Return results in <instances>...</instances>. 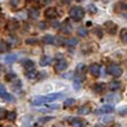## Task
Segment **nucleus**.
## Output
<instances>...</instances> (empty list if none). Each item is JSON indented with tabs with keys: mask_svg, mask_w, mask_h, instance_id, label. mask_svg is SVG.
Returning a JSON list of instances; mask_svg holds the SVG:
<instances>
[{
	"mask_svg": "<svg viewBox=\"0 0 127 127\" xmlns=\"http://www.w3.org/2000/svg\"><path fill=\"white\" fill-rule=\"evenodd\" d=\"M69 16L73 21H81L84 16V9L79 6L72 7L69 10Z\"/></svg>",
	"mask_w": 127,
	"mask_h": 127,
	"instance_id": "obj_1",
	"label": "nucleus"
},
{
	"mask_svg": "<svg viewBox=\"0 0 127 127\" xmlns=\"http://www.w3.org/2000/svg\"><path fill=\"white\" fill-rule=\"evenodd\" d=\"M107 73L114 77H119L123 75V68L119 65L112 64V65H110V66L107 67Z\"/></svg>",
	"mask_w": 127,
	"mask_h": 127,
	"instance_id": "obj_2",
	"label": "nucleus"
},
{
	"mask_svg": "<svg viewBox=\"0 0 127 127\" xmlns=\"http://www.w3.org/2000/svg\"><path fill=\"white\" fill-rule=\"evenodd\" d=\"M114 111V107L111 105V104H105V105H103V106L98 107L95 112H96L97 114H109V113H112Z\"/></svg>",
	"mask_w": 127,
	"mask_h": 127,
	"instance_id": "obj_3",
	"label": "nucleus"
},
{
	"mask_svg": "<svg viewBox=\"0 0 127 127\" xmlns=\"http://www.w3.org/2000/svg\"><path fill=\"white\" fill-rule=\"evenodd\" d=\"M67 67H68V64H67L66 60H64V59H60V60H58L57 63L54 64V70H56L57 73L64 72Z\"/></svg>",
	"mask_w": 127,
	"mask_h": 127,
	"instance_id": "obj_4",
	"label": "nucleus"
},
{
	"mask_svg": "<svg viewBox=\"0 0 127 127\" xmlns=\"http://www.w3.org/2000/svg\"><path fill=\"white\" fill-rule=\"evenodd\" d=\"M45 103H50L46 96H37V97H35L32 99V102H31V104H32L33 106H35V105H36V106L44 105Z\"/></svg>",
	"mask_w": 127,
	"mask_h": 127,
	"instance_id": "obj_5",
	"label": "nucleus"
},
{
	"mask_svg": "<svg viewBox=\"0 0 127 127\" xmlns=\"http://www.w3.org/2000/svg\"><path fill=\"white\" fill-rule=\"evenodd\" d=\"M104 27H105V29H106V31L110 35H114V33L117 32V24L114 23V22H112V21H107L106 23L104 24Z\"/></svg>",
	"mask_w": 127,
	"mask_h": 127,
	"instance_id": "obj_6",
	"label": "nucleus"
},
{
	"mask_svg": "<svg viewBox=\"0 0 127 127\" xmlns=\"http://www.w3.org/2000/svg\"><path fill=\"white\" fill-rule=\"evenodd\" d=\"M44 15H45V17H47V19H56V17H58V10H57V8H54V7H49V8L45 9Z\"/></svg>",
	"mask_w": 127,
	"mask_h": 127,
	"instance_id": "obj_7",
	"label": "nucleus"
},
{
	"mask_svg": "<svg viewBox=\"0 0 127 127\" xmlns=\"http://www.w3.org/2000/svg\"><path fill=\"white\" fill-rule=\"evenodd\" d=\"M89 73H90L93 76H99L100 66L98 64H91L90 67H89Z\"/></svg>",
	"mask_w": 127,
	"mask_h": 127,
	"instance_id": "obj_8",
	"label": "nucleus"
},
{
	"mask_svg": "<svg viewBox=\"0 0 127 127\" xmlns=\"http://www.w3.org/2000/svg\"><path fill=\"white\" fill-rule=\"evenodd\" d=\"M120 87H121L120 81L113 80L109 83V89H110V91H117V90H119V88Z\"/></svg>",
	"mask_w": 127,
	"mask_h": 127,
	"instance_id": "obj_9",
	"label": "nucleus"
},
{
	"mask_svg": "<svg viewBox=\"0 0 127 127\" xmlns=\"http://www.w3.org/2000/svg\"><path fill=\"white\" fill-rule=\"evenodd\" d=\"M73 120H69L70 125L73 127H84L86 126V121L81 120V119H77V118H72Z\"/></svg>",
	"mask_w": 127,
	"mask_h": 127,
	"instance_id": "obj_10",
	"label": "nucleus"
},
{
	"mask_svg": "<svg viewBox=\"0 0 127 127\" xmlns=\"http://www.w3.org/2000/svg\"><path fill=\"white\" fill-rule=\"evenodd\" d=\"M105 88H106L105 83H103V82H98V83H96L94 86V91L97 93V94H102V93L105 91Z\"/></svg>",
	"mask_w": 127,
	"mask_h": 127,
	"instance_id": "obj_11",
	"label": "nucleus"
},
{
	"mask_svg": "<svg viewBox=\"0 0 127 127\" xmlns=\"http://www.w3.org/2000/svg\"><path fill=\"white\" fill-rule=\"evenodd\" d=\"M77 44H79V39H77V38H73V37H70V38L65 39V45L68 46V47H74V46H76Z\"/></svg>",
	"mask_w": 127,
	"mask_h": 127,
	"instance_id": "obj_12",
	"label": "nucleus"
},
{
	"mask_svg": "<svg viewBox=\"0 0 127 127\" xmlns=\"http://www.w3.org/2000/svg\"><path fill=\"white\" fill-rule=\"evenodd\" d=\"M28 15H29V17H30V19L36 20L37 17L39 16V10L37 9V8H30V9L28 10Z\"/></svg>",
	"mask_w": 127,
	"mask_h": 127,
	"instance_id": "obj_13",
	"label": "nucleus"
},
{
	"mask_svg": "<svg viewBox=\"0 0 127 127\" xmlns=\"http://www.w3.org/2000/svg\"><path fill=\"white\" fill-rule=\"evenodd\" d=\"M51 61H52L51 57H49V56H44V57L40 58V60H39V65H40L42 67L49 66V65L51 64Z\"/></svg>",
	"mask_w": 127,
	"mask_h": 127,
	"instance_id": "obj_14",
	"label": "nucleus"
},
{
	"mask_svg": "<svg viewBox=\"0 0 127 127\" xmlns=\"http://www.w3.org/2000/svg\"><path fill=\"white\" fill-rule=\"evenodd\" d=\"M17 28H19V23H17L16 21H9L8 23H7V30L8 31H15L17 30Z\"/></svg>",
	"mask_w": 127,
	"mask_h": 127,
	"instance_id": "obj_15",
	"label": "nucleus"
},
{
	"mask_svg": "<svg viewBox=\"0 0 127 127\" xmlns=\"http://www.w3.org/2000/svg\"><path fill=\"white\" fill-rule=\"evenodd\" d=\"M23 67H24V69H26V72L32 70V69H35V63L32 60H26L23 63Z\"/></svg>",
	"mask_w": 127,
	"mask_h": 127,
	"instance_id": "obj_16",
	"label": "nucleus"
},
{
	"mask_svg": "<svg viewBox=\"0 0 127 127\" xmlns=\"http://www.w3.org/2000/svg\"><path fill=\"white\" fill-rule=\"evenodd\" d=\"M17 60V54H7L6 57H5V63L6 64H13Z\"/></svg>",
	"mask_w": 127,
	"mask_h": 127,
	"instance_id": "obj_17",
	"label": "nucleus"
},
{
	"mask_svg": "<svg viewBox=\"0 0 127 127\" xmlns=\"http://www.w3.org/2000/svg\"><path fill=\"white\" fill-rule=\"evenodd\" d=\"M90 106L89 105H84V106H81L79 110H77V113L79 114H82V116H86V114H89L90 113Z\"/></svg>",
	"mask_w": 127,
	"mask_h": 127,
	"instance_id": "obj_18",
	"label": "nucleus"
},
{
	"mask_svg": "<svg viewBox=\"0 0 127 127\" xmlns=\"http://www.w3.org/2000/svg\"><path fill=\"white\" fill-rule=\"evenodd\" d=\"M47 99H49V102H54V100L59 99V98H63L64 97V94H50V95H46Z\"/></svg>",
	"mask_w": 127,
	"mask_h": 127,
	"instance_id": "obj_19",
	"label": "nucleus"
},
{
	"mask_svg": "<svg viewBox=\"0 0 127 127\" xmlns=\"http://www.w3.org/2000/svg\"><path fill=\"white\" fill-rule=\"evenodd\" d=\"M9 50V44L5 40H0V53H5Z\"/></svg>",
	"mask_w": 127,
	"mask_h": 127,
	"instance_id": "obj_20",
	"label": "nucleus"
},
{
	"mask_svg": "<svg viewBox=\"0 0 127 127\" xmlns=\"http://www.w3.org/2000/svg\"><path fill=\"white\" fill-rule=\"evenodd\" d=\"M38 72H37L36 69H32V70H28V72H26V76L28 77V79H30V80H33V79H36L37 76H38Z\"/></svg>",
	"mask_w": 127,
	"mask_h": 127,
	"instance_id": "obj_21",
	"label": "nucleus"
},
{
	"mask_svg": "<svg viewBox=\"0 0 127 127\" xmlns=\"http://www.w3.org/2000/svg\"><path fill=\"white\" fill-rule=\"evenodd\" d=\"M16 117H17V114L15 111H9V112H7V114H6V119L9 121H14L16 119Z\"/></svg>",
	"mask_w": 127,
	"mask_h": 127,
	"instance_id": "obj_22",
	"label": "nucleus"
},
{
	"mask_svg": "<svg viewBox=\"0 0 127 127\" xmlns=\"http://www.w3.org/2000/svg\"><path fill=\"white\" fill-rule=\"evenodd\" d=\"M43 42L45 44H53L54 43V36L52 35H45L43 37Z\"/></svg>",
	"mask_w": 127,
	"mask_h": 127,
	"instance_id": "obj_23",
	"label": "nucleus"
},
{
	"mask_svg": "<svg viewBox=\"0 0 127 127\" xmlns=\"http://www.w3.org/2000/svg\"><path fill=\"white\" fill-rule=\"evenodd\" d=\"M73 84L74 87L76 88V89H80V87L82 86V77L80 76H75L73 80Z\"/></svg>",
	"mask_w": 127,
	"mask_h": 127,
	"instance_id": "obj_24",
	"label": "nucleus"
},
{
	"mask_svg": "<svg viewBox=\"0 0 127 127\" xmlns=\"http://www.w3.org/2000/svg\"><path fill=\"white\" fill-rule=\"evenodd\" d=\"M54 45H57V46H61L65 44V39H64L61 36H56L54 37Z\"/></svg>",
	"mask_w": 127,
	"mask_h": 127,
	"instance_id": "obj_25",
	"label": "nucleus"
},
{
	"mask_svg": "<svg viewBox=\"0 0 127 127\" xmlns=\"http://www.w3.org/2000/svg\"><path fill=\"white\" fill-rule=\"evenodd\" d=\"M77 35L80 37H86L88 36V29L84 27H80L79 29H77Z\"/></svg>",
	"mask_w": 127,
	"mask_h": 127,
	"instance_id": "obj_26",
	"label": "nucleus"
},
{
	"mask_svg": "<svg viewBox=\"0 0 127 127\" xmlns=\"http://www.w3.org/2000/svg\"><path fill=\"white\" fill-rule=\"evenodd\" d=\"M75 104V99L74 98H67L66 100H64V107H70Z\"/></svg>",
	"mask_w": 127,
	"mask_h": 127,
	"instance_id": "obj_27",
	"label": "nucleus"
},
{
	"mask_svg": "<svg viewBox=\"0 0 127 127\" xmlns=\"http://www.w3.org/2000/svg\"><path fill=\"white\" fill-rule=\"evenodd\" d=\"M1 98H2V99H5V100H7V102H14V100H15V97H14L13 95L8 94V91H7L5 95H2V96H1Z\"/></svg>",
	"mask_w": 127,
	"mask_h": 127,
	"instance_id": "obj_28",
	"label": "nucleus"
},
{
	"mask_svg": "<svg viewBox=\"0 0 127 127\" xmlns=\"http://www.w3.org/2000/svg\"><path fill=\"white\" fill-rule=\"evenodd\" d=\"M70 30H72V27H70L69 24L67 23V22H65V23L61 26V31H63L64 33H68L70 32Z\"/></svg>",
	"mask_w": 127,
	"mask_h": 127,
	"instance_id": "obj_29",
	"label": "nucleus"
},
{
	"mask_svg": "<svg viewBox=\"0 0 127 127\" xmlns=\"http://www.w3.org/2000/svg\"><path fill=\"white\" fill-rule=\"evenodd\" d=\"M120 39L127 44V29H121L120 31Z\"/></svg>",
	"mask_w": 127,
	"mask_h": 127,
	"instance_id": "obj_30",
	"label": "nucleus"
},
{
	"mask_svg": "<svg viewBox=\"0 0 127 127\" xmlns=\"http://www.w3.org/2000/svg\"><path fill=\"white\" fill-rule=\"evenodd\" d=\"M76 72L79 74L84 73V72H86V65H84V64H79L76 67Z\"/></svg>",
	"mask_w": 127,
	"mask_h": 127,
	"instance_id": "obj_31",
	"label": "nucleus"
},
{
	"mask_svg": "<svg viewBox=\"0 0 127 127\" xmlns=\"http://www.w3.org/2000/svg\"><path fill=\"white\" fill-rule=\"evenodd\" d=\"M5 79H6L8 82H10V81L13 80V79H16V75H15L14 73H8L6 76H5Z\"/></svg>",
	"mask_w": 127,
	"mask_h": 127,
	"instance_id": "obj_32",
	"label": "nucleus"
},
{
	"mask_svg": "<svg viewBox=\"0 0 127 127\" xmlns=\"http://www.w3.org/2000/svg\"><path fill=\"white\" fill-rule=\"evenodd\" d=\"M118 113L120 114V116H126V114H127V106L120 107V109L118 110Z\"/></svg>",
	"mask_w": 127,
	"mask_h": 127,
	"instance_id": "obj_33",
	"label": "nucleus"
},
{
	"mask_svg": "<svg viewBox=\"0 0 127 127\" xmlns=\"http://www.w3.org/2000/svg\"><path fill=\"white\" fill-rule=\"evenodd\" d=\"M88 10H89V13L90 14H95L97 13V8L95 5H89V7H88Z\"/></svg>",
	"mask_w": 127,
	"mask_h": 127,
	"instance_id": "obj_34",
	"label": "nucleus"
},
{
	"mask_svg": "<svg viewBox=\"0 0 127 127\" xmlns=\"http://www.w3.org/2000/svg\"><path fill=\"white\" fill-rule=\"evenodd\" d=\"M118 98H119V97H118V96H113V95H107V96L105 97L104 99H105V100H107V99H111V102H117V99H118Z\"/></svg>",
	"mask_w": 127,
	"mask_h": 127,
	"instance_id": "obj_35",
	"label": "nucleus"
},
{
	"mask_svg": "<svg viewBox=\"0 0 127 127\" xmlns=\"http://www.w3.org/2000/svg\"><path fill=\"white\" fill-rule=\"evenodd\" d=\"M26 44H28V45H35V44H37V39L36 38H28L26 40Z\"/></svg>",
	"mask_w": 127,
	"mask_h": 127,
	"instance_id": "obj_36",
	"label": "nucleus"
},
{
	"mask_svg": "<svg viewBox=\"0 0 127 127\" xmlns=\"http://www.w3.org/2000/svg\"><path fill=\"white\" fill-rule=\"evenodd\" d=\"M6 114H7L6 110H5L3 107H0V119H5V118H6Z\"/></svg>",
	"mask_w": 127,
	"mask_h": 127,
	"instance_id": "obj_37",
	"label": "nucleus"
},
{
	"mask_svg": "<svg viewBox=\"0 0 127 127\" xmlns=\"http://www.w3.org/2000/svg\"><path fill=\"white\" fill-rule=\"evenodd\" d=\"M53 118L52 117H43V118H40L39 120V123H42V124H44V123H47V121H50V120H52Z\"/></svg>",
	"mask_w": 127,
	"mask_h": 127,
	"instance_id": "obj_38",
	"label": "nucleus"
},
{
	"mask_svg": "<svg viewBox=\"0 0 127 127\" xmlns=\"http://www.w3.org/2000/svg\"><path fill=\"white\" fill-rule=\"evenodd\" d=\"M19 42H20V40H19V38H14V37H12V38H10V40L8 42V44H9V45H16Z\"/></svg>",
	"mask_w": 127,
	"mask_h": 127,
	"instance_id": "obj_39",
	"label": "nucleus"
},
{
	"mask_svg": "<svg viewBox=\"0 0 127 127\" xmlns=\"http://www.w3.org/2000/svg\"><path fill=\"white\" fill-rule=\"evenodd\" d=\"M112 120H113V118L109 117V116H105V117L102 118V121H103V123H112Z\"/></svg>",
	"mask_w": 127,
	"mask_h": 127,
	"instance_id": "obj_40",
	"label": "nucleus"
},
{
	"mask_svg": "<svg viewBox=\"0 0 127 127\" xmlns=\"http://www.w3.org/2000/svg\"><path fill=\"white\" fill-rule=\"evenodd\" d=\"M7 93V90H6V87L3 86V84H0V97L2 96V95H5Z\"/></svg>",
	"mask_w": 127,
	"mask_h": 127,
	"instance_id": "obj_41",
	"label": "nucleus"
},
{
	"mask_svg": "<svg viewBox=\"0 0 127 127\" xmlns=\"http://www.w3.org/2000/svg\"><path fill=\"white\" fill-rule=\"evenodd\" d=\"M118 6L121 8V10H125V12H127V2H120Z\"/></svg>",
	"mask_w": 127,
	"mask_h": 127,
	"instance_id": "obj_42",
	"label": "nucleus"
},
{
	"mask_svg": "<svg viewBox=\"0 0 127 127\" xmlns=\"http://www.w3.org/2000/svg\"><path fill=\"white\" fill-rule=\"evenodd\" d=\"M39 28L42 29V30H43V29H46V28H47L46 23H45V22H40V23H39Z\"/></svg>",
	"mask_w": 127,
	"mask_h": 127,
	"instance_id": "obj_43",
	"label": "nucleus"
},
{
	"mask_svg": "<svg viewBox=\"0 0 127 127\" xmlns=\"http://www.w3.org/2000/svg\"><path fill=\"white\" fill-rule=\"evenodd\" d=\"M19 1H20V0H10V3L15 7V6H17V5H19Z\"/></svg>",
	"mask_w": 127,
	"mask_h": 127,
	"instance_id": "obj_44",
	"label": "nucleus"
},
{
	"mask_svg": "<svg viewBox=\"0 0 127 127\" xmlns=\"http://www.w3.org/2000/svg\"><path fill=\"white\" fill-rule=\"evenodd\" d=\"M97 36L99 37V38H102V37H103V32H102V30H99V29H97Z\"/></svg>",
	"mask_w": 127,
	"mask_h": 127,
	"instance_id": "obj_45",
	"label": "nucleus"
},
{
	"mask_svg": "<svg viewBox=\"0 0 127 127\" xmlns=\"http://www.w3.org/2000/svg\"><path fill=\"white\" fill-rule=\"evenodd\" d=\"M51 1H52V0H44L43 3H44V5H47V3H50Z\"/></svg>",
	"mask_w": 127,
	"mask_h": 127,
	"instance_id": "obj_46",
	"label": "nucleus"
},
{
	"mask_svg": "<svg viewBox=\"0 0 127 127\" xmlns=\"http://www.w3.org/2000/svg\"><path fill=\"white\" fill-rule=\"evenodd\" d=\"M95 127H104V125L103 124H97V125H95Z\"/></svg>",
	"mask_w": 127,
	"mask_h": 127,
	"instance_id": "obj_47",
	"label": "nucleus"
},
{
	"mask_svg": "<svg viewBox=\"0 0 127 127\" xmlns=\"http://www.w3.org/2000/svg\"><path fill=\"white\" fill-rule=\"evenodd\" d=\"M3 24V20H2V17L0 16V26H2Z\"/></svg>",
	"mask_w": 127,
	"mask_h": 127,
	"instance_id": "obj_48",
	"label": "nucleus"
},
{
	"mask_svg": "<svg viewBox=\"0 0 127 127\" xmlns=\"http://www.w3.org/2000/svg\"><path fill=\"white\" fill-rule=\"evenodd\" d=\"M75 1H77V2H81V1H83V0H75Z\"/></svg>",
	"mask_w": 127,
	"mask_h": 127,
	"instance_id": "obj_49",
	"label": "nucleus"
},
{
	"mask_svg": "<svg viewBox=\"0 0 127 127\" xmlns=\"http://www.w3.org/2000/svg\"><path fill=\"white\" fill-rule=\"evenodd\" d=\"M0 127H1V126H0Z\"/></svg>",
	"mask_w": 127,
	"mask_h": 127,
	"instance_id": "obj_50",
	"label": "nucleus"
}]
</instances>
